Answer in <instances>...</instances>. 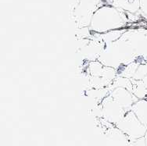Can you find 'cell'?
<instances>
[{"instance_id": "obj_6", "label": "cell", "mask_w": 147, "mask_h": 146, "mask_svg": "<svg viewBox=\"0 0 147 146\" xmlns=\"http://www.w3.org/2000/svg\"><path fill=\"white\" fill-rule=\"evenodd\" d=\"M116 8L130 13H136L140 9V0H113Z\"/></svg>"}, {"instance_id": "obj_11", "label": "cell", "mask_w": 147, "mask_h": 146, "mask_svg": "<svg viewBox=\"0 0 147 146\" xmlns=\"http://www.w3.org/2000/svg\"><path fill=\"white\" fill-rule=\"evenodd\" d=\"M142 81L144 82V84H146V87H147V76L145 77L144 78L142 79Z\"/></svg>"}, {"instance_id": "obj_8", "label": "cell", "mask_w": 147, "mask_h": 146, "mask_svg": "<svg viewBox=\"0 0 147 146\" xmlns=\"http://www.w3.org/2000/svg\"><path fill=\"white\" fill-rule=\"evenodd\" d=\"M146 76H147V63L139 65L135 75L133 76V79L139 81V80H142Z\"/></svg>"}, {"instance_id": "obj_4", "label": "cell", "mask_w": 147, "mask_h": 146, "mask_svg": "<svg viewBox=\"0 0 147 146\" xmlns=\"http://www.w3.org/2000/svg\"><path fill=\"white\" fill-rule=\"evenodd\" d=\"M110 96L113 101L126 110H131L132 105L139 100V98H136L131 92L123 87L114 88L110 92Z\"/></svg>"}, {"instance_id": "obj_5", "label": "cell", "mask_w": 147, "mask_h": 146, "mask_svg": "<svg viewBox=\"0 0 147 146\" xmlns=\"http://www.w3.org/2000/svg\"><path fill=\"white\" fill-rule=\"evenodd\" d=\"M142 124L147 126V99H139L131 108Z\"/></svg>"}, {"instance_id": "obj_12", "label": "cell", "mask_w": 147, "mask_h": 146, "mask_svg": "<svg viewBox=\"0 0 147 146\" xmlns=\"http://www.w3.org/2000/svg\"><path fill=\"white\" fill-rule=\"evenodd\" d=\"M144 138H145V141H146V145L147 146V131L146 133V135H145Z\"/></svg>"}, {"instance_id": "obj_2", "label": "cell", "mask_w": 147, "mask_h": 146, "mask_svg": "<svg viewBox=\"0 0 147 146\" xmlns=\"http://www.w3.org/2000/svg\"><path fill=\"white\" fill-rule=\"evenodd\" d=\"M117 127L126 138L132 141L144 138L147 131V126L142 124L131 110L126 112L125 116L117 124Z\"/></svg>"}, {"instance_id": "obj_1", "label": "cell", "mask_w": 147, "mask_h": 146, "mask_svg": "<svg viewBox=\"0 0 147 146\" xmlns=\"http://www.w3.org/2000/svg\"><path fill=\"white\" fill-rule=\"evenodd\" d=\"M126 23L124 14L115 6H102L98 8L91 19L90 26L97 32L117 29L123 27Z\"/></svg>"}, {"instance_id": "obj_9", "label": "cell", "mask_w": 147, "mask_h": 146, "mask_svg": "<svg viewBox=\"0 0 147 146\" xmlns=\"http://www.w3.org/2000/svg\"><path fill=\"white\" fill-rule=\"evenodd\" d=\"M140 9L147 16V0H140Z\"/></svg>"}, {"instance_id": "obj_7", "label": "cell", "mask_w": 147, "mask_h": 146, "mask_svg": "<svg viewBox=\"0 0 147 146\" xmlns=\"http://www.w3.org/2000/svg\"><path fill=\"white\" fill-rule=\"evenodd\" d=\"M134 96L139 99H147V87L142 80H131Z\"/></svg>"}, {"instance_id": "obj_3", "label": "cell", "mask_w": 147, "mask_h": 146, "mask_svg": "<svg viewBox=\"0 0 147 146\" xmlns=\"http://www.w3.org/2000/svg\"><path fill=\"white\" fill-rule=\"evenodd\" d=\"M127 110H125L109 96L105 98L102 108V115L110 123L117 124L125 116Z\"/></svg>"}, {"instance_id": "obj_10", "label": "cell", "mask_w": 147, "mask_h": 146, "mask_svg": "<svg viewBox=\"0 0 147 146\" xmlns=\"http://www.w3.org/2000/svg\"><path fill=\"white\" fill-rule=\"evenodd\" d=\"M135 146H146V141H145V138H142L136 141H135Z\"/></svg>"}]
</instances>
